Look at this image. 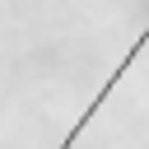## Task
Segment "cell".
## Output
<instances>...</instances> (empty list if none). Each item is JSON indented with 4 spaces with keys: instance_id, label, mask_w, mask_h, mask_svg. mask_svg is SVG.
Here are the masks:
<instances>
[{
    "instance_id": "cell-1",
    "label": "cell",
    "mask_w": 149,
    "mask_h": 149,
    "mask_svg": "<svg viewBox=\"0 0 149 149\" xmlns=\"http://www.w3.org/2000/svg\"><path fill=\"white\" fill-rule=\"evenodd\" d=\"M144 42H149V28H144V33H140V42H130V51H126V56H121V65H116V70H112V74H107V79H102V88H98V93H93V102H88V107H84V116H79V121H74V126H70V135H65V140H61V149H74V140H79V135H84V126H88V121H93V116H98V107H102V102H107V98H112V88H116V79H126V74H130V65H135V56H140V51H144Z\"/></svg>"
}]
</instances>
